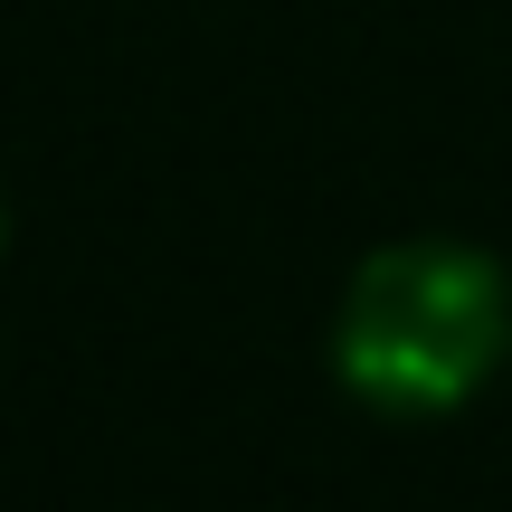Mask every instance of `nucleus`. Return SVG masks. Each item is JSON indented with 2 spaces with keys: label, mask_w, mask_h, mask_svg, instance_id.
<instances>
[{
  "label": "nucleus",
  "mask_w": 512,
  "mask_h": 512,
  "mask_svg": "<svg viewBox=\"0 0 512 512\" xmlns=\"http://www.w3.org/2000/svg\"><path fill=\"white\" fill-rule=\"evenodd\" d=\"M512 361V275L475 238H389L332 304V380L370 418H456Z\"/></svg>",
  "instance_id": "1"
},
{
  "label": "nucleus",
  "mask_w": 512,
  "mask_h": 512,
  "mask_svg": "<svg viewBox=\"0 0 512 512\" xmlns=\"http://www.w3.org/2000/svg\"><path fill=\"white\" fill-rule=\"evenodd\" d=\"M0 247H10V200H0Z\"/></svg>",
  "instance_id": "2"
}]
</instances>
